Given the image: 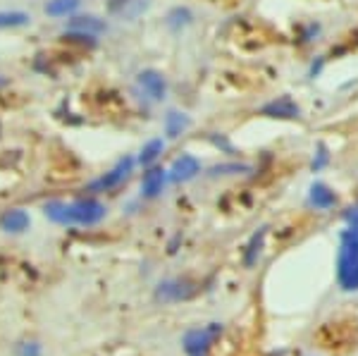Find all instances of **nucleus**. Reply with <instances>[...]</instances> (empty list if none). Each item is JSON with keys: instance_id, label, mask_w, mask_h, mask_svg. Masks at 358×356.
<instances>
[{"instance_id": "nucleus-15", "label": "nucleus", "mask_w": 358, "mask_h": 356, "mask_svg": "<svg viewBox=\"0 0 358 356\" xmlns=\"http://www.w3.org/2000/svg\"><path fill=\"white\" fill-rule=\"evenodd\" d=\"M189 127V118L184 113H167V118H165V134L167 136H179L184 129Z\"/></svg>"}, {"instance_id": "nucleus-14", "label": "nucleus", "mask_w": 358, "mask_h": 356, "mask_svg": "<svg viewBox=\"0 0 358 356\" xmlns=\"http://www.w3.org/2000/svg\"><path fill=\"white\" fill-rule=\"evenodd\" d=\"M82 0H48L45 3V13L50 17H72Z\"/></svg>"}, {"instance_id": "nucleus-1", "label": "nucleus", "mask_w": 358, "mask_h": 356, "mask_svg": "<svg viewBox=\"0 0 358 356\" xmlns=\"http://www.w3.org/2000/svg\"><path fill=\"white\" fill-rule=\"evenodd\" d=\"M43 213L48 220L57 222V225H82V227H91L98 225V222L106 218V206L96 199H79L72 201V204H65V201H50L45 204Z\"/></svg>"}, {"instance_id": "nucleus-19", "label": "nucleus", "mask_w": 358, "mask_h": 356, "mask_svg": "<svg viewBox=\"0 0 358 356\" xmlns=\"http://www.w3.org/2000/svg\"><path fill=\"white\" fill-rule=\"evenodd\" d=\"M15 354L17 356H41L43 349H41V344H38V342H20V344H17V349H15Z\"/></svg>"}, {"instance_id": "nucleus-20", "label": "nucleus", "mask_w": 358, "mask_h": 356, "mask_svg": "<svg viewBox=\"0 0 358 356\" xmlns=\"http://www.w3.org/2000/svg\"><path fill=\"white\" fill-rule=\"evenodd\" d=\"M327 160H330V153H327V148L325 146H320L317 148V153H315V158H313V170H322L327 165Z\"/></svg>"}, {"instance_id": "nucleus-6", "label": "nucleus", "mask_w": 358, "mask_h": 356, "mask_svg": "<svg viewBox=\"0 0 358 356\" xmlns=\"http://www.w3.org/2000/svg\"><path fill=\"white\" fill-rule=\"evenodd\" d=\"M199 172H201L199 158L184 153V156H179L175 163H172V168L167 170V175H170L172 182H189V180H194Z\"/></svg>"}, {"instance_id": "nucleus-12", "label": "nucleus", "mask_w": 358, "mask_h": 356, "mask_svg": "<svg viewBox=\"0 0 358 356\" xmlns=\"http://www.w3.org/2000/svg\"><path fill=\"white\" fill-rule=\"evenodd\" d=\"M265 115H270V118H299V106L296 103H292L289 99H280V101H273L268 103V106L263 108Z\"/></svg>"}, {"instance_id": "nucleus-16", "label": "nucleus", "mask_w": 358, "mask_h": 356, "mask_svg": "<svg viewBox=\"0 0 358 356\" xmlns=\"http://www.w3.org/2000/svg\"><path fill=\"white\" fill-rule=\"evenodd\" d=\"M29 17L27 13H20V10H3L0 13V29H15V27H24L29 24Z\"/></svg>"}, {"instance_id": "nucleus-3", "label": "nucleus", "mask_w": 358, "mask_h": 356, "mask_svg": "<svg viewBox=\"0 0 358 356\" xmlns=\"http://www.w3.org/2000/svg\"><path fill=\"white\" fill-rule=\"evenodd\" d=\"M134 163H136V160H134V158H129V156L122 158L110 172H106L103 177H98V180H96L89 189H91V192H108V189L122 185L127 177H129V172H131V168H134Z\"/></svg>"}, {"instance_id": "nucleus-8", "label": "nucleus", "mask_w": 358, "mask_h": 356, "mask_svg": "<svg viewBox=\"0 0 358 356\" xmlns=\"http://www.w3.org/2000/svg\"><path fill=\"white\" fill-rule=\"evenodd\" d=\"M29 225H31V218L22 208L5 211V213L0 215V229H5V232L20 234V232H27Z\"/></svg>"}, {"instance_id": "nucleus-4", "label": "nucleus", "mask_w": 358, "mask_h": 356, "mask_svg": "<svg viewBox=\"0 0 358 356\" xmlns=\"http://www.w3.org/2000/svg\"><path fill=\"white\" fill-rule=\"evenodd\" d=\"M136 82H138V89H141L143 94H146L151 101H163V99H165V94H167V82H165V77H163L160 72L146 70V72L138 74Z\"/></svg>"}, {"instance_id": "nucleus-9", "label": "nucleus", "mask_w": 358, "mask_h": 356, "mask_svg": "<svg viewBox=\"0 0 358 356\" xmlns=\"http://www.w3.org/2000/svg\"><path fill=\"white\" fill-rule=\"evenodd\" d=\"M170 180V175H167V170L163 168H153L148 170L146 175H143V182H141V194L146 199H155L160 192H163L165 182Z\"/></svg>"}, {"instance_id": "nucleus-10", "label": "nucleus", "mask_w": 358, "mask_h": 356, "mask_svg": "<svg viewBox=\"0 0 358 356\" xmlns=\"http://www.w3.org/2000/svg\"><path fill=\"white\" fill-rule=\"evenodd\" d=\"M192 294V287L187 283H179V280H170V283H163L155 292L160 301H179V299H187Z\"/></svg>"}, {"instance_id": "nucleus-18", "label": "nucleus", "mask_w": 358, "mask_h": 356, "mask_svg": "<svg viewBox=\"0 0 358 356\" xmlns=\"http://www.w3.org/2000/svg\"><path fill=\"white\" fill-rule=\"evenodd\" d=\"M163 148H165V141L163 139H151L146 143V146L141 148V156H138V163L141 165H151L155 158L163 153Z\"/></svg>"}, {"instance_id": "nucleus-7", "label": "nucleus", "mask_w": 358, "mask_h": 356, "mask_svg": "<svg viewBox=\"0 0 358 356\" xmlns=\"http://www.w3.org/2000/svg\"><path fill=\"white\" fill-rule=\"evenodd\" d=\"M108 29V24L103 20H98L94 15H84V17H72L67 22V31L72 34H86V36H98Z\"/></svg>"}, {"instance_id": "nucleus-13", "label": "nucleus", "mask_w": 358, "mask_h": 356, "mask_svg": "<svg viewBox=\"0 0 358 356\" xmlns=\"http://www.w3.org/2000/svg\"><path fill=\"white\" fill-rule=\"evenodd\" d=\"M148 0H113L110 13L122 15V17H136L141 10H146Z\"/></svg>"}, {"instance_id": "nucleus-11", "label": "nucleus", "mask_w": 358, "mask_h": 356, "mask_svg": "<svg viewBox=\"0 0 358 356\" xmlns=\"http://www.w3.org/2000/svg\"><path fill=\"white\" fill-rule=\"evenodd\" d=\"M308 201H310V206H315V208L327 211V208H332V206L337 204V197H334V192L327 185H322V182H315V185L310 187Z\"/></svg>"}, {"instance_id": "nucleus-2", "label": "nucleus", "mask_w": 358, "mask_h": 356, "mask_svg": "<svg viewBox=\"0 0 358 356\" xmlns=\"http://www.w3.org/2000/svg\"><path fill=\"white\" fill-rule=\"evenodd\" d=\"M339 283H342L346 290H358V208L349 215V227H346L342 234Z\"/></svg>"}, {"instance_id": "nucleus-5", "label": "nucleus", "mask_w": 358, "mask_h": 356, "mask_svg": "<svg viewBox=\"0 0 358 356\" xmlns=\"http://www.w3.org/2000/svg\"><path fill=\"white\" fill-rule=\"evenodd\" d=\"M217 332H220V325H213V328H203V330H192L184 337V349L192 356H203L208 344L213 342V337H215Z\"/></svg>"}, {"instance_id": "nucleus-17", "label": "nucleus", "mask_w": 358, "mask_h": 356, "mask_svg": "<svg viewBox=\"0 0 358 356\" xmlns=\"http://www.w3.org/2000/svg\"><path fill=\"white\" fill-rule=\"evenodd\" d=\"M165 24L170 27L172 31H179V29H184V27L192 24V13H189L187 8H175L170 15H167Z\"/></svg>"}]
</instances>
